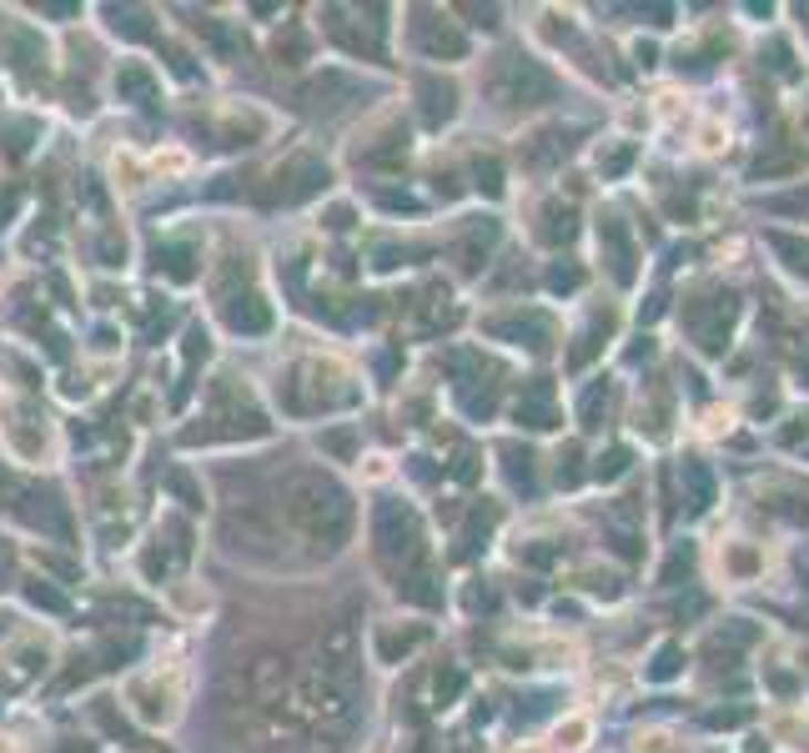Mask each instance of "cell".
Here are the masks:
<instances>
[{
  "label": "cell",
  "mask_w": 809,
  "mask_h": 753,
  "mask_svg": "<svg viewBox=\"0 0 809 753\" xmlns=\"http://www.w3.org/2000/svg\"><path fill=\"white\" fill-rule=\"evenodd\" d=\"M45 663H51V638L45 634H15L0 644V703L21 699L41 683Z\"/></svg>",
  "instance_id": "cell-8"
},
{
  "label": "cell",
  "mask_w": 809,
  "mask_h": 753,
  "mask_svg": "<svg viewBox=\"0 0 809 753\" xmlns=\"http://www.w3.org/2000/svg\"><path fill=\"white\" fill-rule=\"evenodd\" d=\"M769 247H775V257H785L789 272L805 276V282H809V241L785 237V231H769Z\"/></svg>",
  "instance_id": "cell-19"
},
{
  "label": "cell",
  "mask_w": 809,
  "mask_h": 753,
  "mask_svg": "<svg viewBox=\"0 0 809 753\" xmlns=\"http://www.w3.org/2000/svg\"><path fill=\"white\" fill-rule=\"evenodd\" d=\"M372 557L393 578V588L403 593L407 583V598H413V568L427 557V533L407 502H377L372 508Z\"/></svg>",
  "instance_id": "cell-4"
},
{
  "label": "cell",
  "mask_w": 809,
  "mask_h": 753,
  "mask_svg": "<svg viewBox=\"0 0 809 753\" xmlns=\"http://www.w3.org/2000/svg\"><path fill=\"white\" fill-rule=\"evenodd\" d=\"M805 126H809V111H805Z\"/></svg>",
  "instance_id": "cell-29"
},
{
  "label": "cell",
  "mask_w": 809,
  "mask_h": 753,
  "mask_svg": "<svg viewBox=\"0 0 809 753\" xmlns=\"http://www.w3.org/2000/svg\"><path fill=\"white\" fill-rule=\"evenodd\" d=\"M548 286H553V292H573V286H579V272H553Z\"/></svg>",
  "instance_id": "cell-25"
},
{
  "label": "cell",
  "mask_w": 809,
  "mask_h": 753,
  "mask_svg": "<svg viewBox=\"0 0 809 753\" xmlns=\"http://www.w3.org/2000/svg\"><path fill=\"white\" fill-rule=\"evenodd\" d=\"M15 573H21V547H15V537L0 533V593L15 583Z\"/></svg>",
  "instance_id": "cell-20"
},
{
  "label": "cell",
  "mask_w": 809,
  "mask_h": 753,
  "mask_svg": "<svg viewBox=\"0 0 809 753\" xmlns=\"http://www.w3.org/2000/svg\"><path fill=\"white\" fill-rule=\"evenodd\" d=\"M538 237H543L548 247H569V241L579 237V211L563 207V201H543V207H538Z\"/></svg>",
  "instance_id": "cell-13"
},
{
  "label": "cell",
  "mask_w": 809,
  "mask_h": 753,
  "mask_svg": "<svg viewBox=\"0 0 809 753\" xmlns=\"http://www.w3.org/2000/svg\"><path fill=\"white\" fill-rule=\"evenodd\" d=\"M413 21L403 25L407 31V51L417 61H463L468 55V35L448 21L443 11H407Z\"/></svg>",
  "instance_id": "cell-10"
},
{
  "label": "cell",
  "mask_w": 809,
  "mask_h": 753,
  "mask_svg": "<svg viewBox=\"0 0 809 753\" xmlns=\"http://www.w3.org/2000/svg\"><path fill=\"white\" fill-rule=\"evenodd\" d=\"M573 151V132H563V126H548V132H538L533 142H523V156L528 166H538V171H548V166H558L563 156Z\"/></svg>",
  "instance_id": "cell-14"
},
{
  "label": "cell",
  "mask_w": 809,
  "mask_h": 753,
  "mask_svg": "<svg viewBox=\"0 0 809 753\" xmlns=\"http://www.w3.org/2000/svg\"><path fill=\"white\" fill-rule=\"evenodd\" d=\"M599 251L603 262H609V276L619 286H634L639 282V257H634V241H629V227L619 217H603L599 221Z\"/></svg>",
  "instance_id": "cell-11"
},
{
  "label": "cell",
  "mask_w": 809,
  "mask_h": 753,
  "mask_svg": "<svg viewBox=\"0 0 809 753\" xmlns=\"http://www.w3.org/2000/svg\"><path fill=\"white\" fill-rule=\"evenodd\" d=\"M799 377H805V383H809V357H805V362H799Z\"/></svg>",
  "instance_id": "cell-28"
},
{
  "label": "cell",
  "mask_w": 809,
  "mask_h": 753,
  "mask_svg": "<svg viewBox=\"0 0 809 753\" xmlns=\"http://www.w3.org/2000/svg\"><path fill=\"white\" fill-rule=\"evenodd\" d=\"M417 91H423V96H427V101H423V121H427V126H433V132H438L443 121H453V116H458V86H438V81L427 76Z\"/></svg>",
  "instance_id": "cell-16"
},
{
  "label": "cell",
  "mask_w": 809,
  "mask_h": 753,
  "mask_svg": "<svg viewBox=\"0 0 809 753\" xmlns=\"http://www.w3.org/2000/svg\"><path fill=\"white\" fill-rule=\"evenodd\" d=\"M267 502L277 527L287 523L292 547H312L318 557H338L357 533V498L322 462H292L287 472H277Z\"/></svg>",
  "instance_id": "cell-1"
},
{
  "label": "cell",
  "mask_w": 809,
  "mask_h": 753,
  "mask_svg": "<svg viewBox=\"0 0 809 753\" xmlns=\"http://www.w3.org/2000/svg\"><path fill=\"white\" fill-rule=\"evenodd\" d=\"M0 448L11 452L25 468H55L61 458V432L55 422L41 412V402L25 393H6L0 397Z\"/></svg>",
  "instance_id": "cell-5"
},
{
  "label": "cell",
  "mask_w": 809,
  "mask_h": 753,
  "mask_svg": "<svg viewBox=\"0 0 809 753\" xmlns=\"http://www.w3.org/2000/svg\"><path fill=\"white\" fill-rule=\"evenodd\" d=\"M734 723H744L739 709H724V713H709V729H734Z\"/></svg>",
  "instance_id": "cell-24"
},
{
  "label": "cell",
  "mask_w": 809,
  "mask_h": 753,
  "mask_svg": "<svg viewBox=\"0 0 809 753\" xmlns=\"http://www.w3.org/2000/svg\"><path fill=\"white\" fill-rule=\"evenodd\" d=\"M488 91H492V101H498V106L523 111V106H543V101H553L558 96V81L548 76L538 61L508 51V55H498V61H492Z\"/></svg>",
  "instance_id": "cell-7"
},
{
  "label": "cell",
  "mask_w": 809,
  "mask_h": 753,
  "mask_svg": "<svg viewBox=\"0 0 809 753\" xmlns=\"http://www.w3.org/2000/svg\"><path fill=\"white\" fill-rule=\"evenodd\" d=\"M734 317H739V296H734L729 286H709V292H699V296L684 302V322H689L694 342H699L704 352H724V347H729Z\"/></svg>",
  "instance_id": "cell-9"
},
{
  "label": "cell",
  "mask_w": 809,
  "mask_h": 753,
  "mask_svg": "<svg viewBox=\"0 0 809 753\" xmlns=\"http://www.w3.org/2000/svg\"><path fill=\"white\" fill-rule=\"evenodd\" d=\"M518 422L523 427H558V407H553V387L533 383L523 397H518Z\"/></svg>",
  "instance_id": "cell-15"
},
{
  "label": "cell",
  "mask_w": 809,
  "mask_h": 753,
  "mask_svg": "<svg viewBox=\"0 0 809 753\" xmlns=\"http://www.w3.org/2000/svg\"><path fill=\"white\" fill-rule=\"evenodd\" d=\"M799 432H809V417H795V427H785V442H799Z\"/></svg>",
  "instance_id": "cell-26"
},
{
  "label": "cell",
  "mask_w": 809,
  "mask_h": 753,
  "mask_svg": "<svg viewBox=\"0 0 809 753\" xmlns=\"http://www.w3.org/2000/svg\"><path fill=\"white\" fill-rule=\"evenodd\" d=\"M624 468H629V448H609V458H599V468H593V472H599L603 482H613Z\"/></svg>",
  "instance_id": "cell-23"
},
{
  "label": "cell",
  "mask_w": 809,
  "mask_h": 753,
  "mask_svg": "<svg viewBox=\"0 0 809 753\" xmlns=\"http://www.w3.org/2000/svg\"><path fill=\"white\" fill-rule=\"evenodd\" d=\"M599 412H609V387L593 383V387H589V397H583V407H579L583 427H599Z\"/></svg>",
  "instance_id": "cell-22"
},
{
  "label": "cell",
  "mask_w": 809,
  "mask_h": 753,
  "mask_svg": "<svg viewBox=\"0 0 809 753\" xmlns=\"http://www.w3.org/2000/svg\"><path fill=\"white\" fill-rule=\"evenodd\" d=\"M11 498V472H6V462H0V502Z\"/></svg>",
  "instance_id": "cell-27"
},
{
  "label": "cell",
  "mask_w": 809,
  "mask_h": 753,
  "mask_svg": "<svg viewBox=\"0 0 809 753\" xmlns=\"http://www.w3.org/2000/svg\"><path fill=\"white\" fill-rule=\"evenodd\" d=\"M362 402H367V383L338 352H302L277 372V412L297 417V422L357 412Z\"/></svg>",
  "instance_id": "cell-2"
},
{
  "label": "cell",
  "mask_w": 809,
  "mask_h": 753,
  "mask_svg": "<svg viewBox=\"0 0 809 753\" xmlns=\"http://www.w3.org/2000/svg\"><path fill=\"white\" fill-rule=\"evenodd\" d=\"M181 703H186V673L176 663L142 668V673H132V683H126V709H132L142 723H156V729H172Z\"/></svg>",
  "instance_id": "cell-6"
},
{
  "label": "cell",
  "mask_w": 809,
  "mask_h": 753,
  "mask_svg": "<svg viewBox=\"0 0 809 753\" xmlns=\"http://www.w3.org/2000/svg\"><path fill=\"white\" fill-rule=\"evenodd\" d=\"M191 422L197 427L186 432V442H207V448H237V442H257V437L272 432L267 407L257 402V393L237 372H217L211 377Z\"/></svg>",
  "instance_id": "cell-3"
},
{
  "label": "cell",
  "mask_w": 809,
  "mask_h": 753,
  "mask_svg": "<svg viewBox=\"0 0 809 753\" xmlns=\"http://www.w3.org/2000/svg\"><path fill=\"white\" fill-rule=\"evenodd\" d=\"M678 668H684V653H678L674 644H664V648L654 653V668H649V678H654V683H664V678H674Z\"/></svg>",
  "instance_id": "cell-21"
},
{
  "label": "cell",
  "mask_w": 809,
  "mask_h": 753,
  "mask_svg": "<svg viewBox=\"0 0 809 753\" xmlns=\"http://www.w3.org/2000/svg\"><path fill=\"white\" fill-rule=\"evenodd\" d=\"M684 488H689V508H694V513H709V508H714V472H709V462H699V458L684 462Z\"/></svg>",
  "instance_id": "cell-17"
},
{
  "label": "cell",
  "mask_w": 809,
  "mask_h": 753,
  "mask_svg": "<svg viewBox=\"0 0 809 753\" xmlns=\"http://www.w3.org/2000/svg\"><path fill=\"white\" fill-rule=\"evenodd\" d=\"M609 332H613V312H603V317H593L589 327H583L579 347L569 352V367H573V372H579V367H589V362H593V352L603 347V337H609Z\"/></svg>",
  "instance_id": "cell-18"
},
{
  "label": "cell",
  "mask_w": 809,
  "mask_h": 753,
  "mask_svg": "<svg viewBox=\"0 0 809 753\" xmlns=\"http://www.w3.org/2000/svg\"><path fill=\"white\" fill-rule=\"evenodd\" d=\"M492 337L518 342V347H533V352H548L553 332H548V322L538 317V312H528V317H498L492 322Z\"/></svg>",
  "instance_id": "cell-12"
}]
</instances>
